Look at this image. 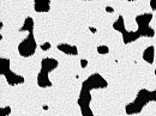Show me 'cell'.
<instances>
[{
	"mask_svg": "<svg viewBox=\"0 0 156 116\" xmlns=\"http://www.w3.org/2000/svg\"><path fill=\"white\" fill-rule=\"evenodd\" d=\"M88 63H89L88 60H85V59H82V60H80V67H82V68H85V67L88 66Z\"/></svg>",
	"mask_w": 156,
	"mask_h": 116,
	"instance_id": "23",
	"label": "cell"
},
{
	"mask_svg": "<svg viewBox=\"0 0 156 116\" xmlns=\"http://www.w3.org/2000/svg\"><path fill=\"white\" fill-rule=\"evenodd\" d=\"M49 48H51V43H49V42H44L43 44H41V49H42L43 52L49 50Z\"/></svg>",
	"mask_w": 156,
	"mask_h": 116,
	"instance_id": "22",
	"label": "cell"
},
{
	"mask_svg": "<svg viewBox=\"0 0 156 116\" xmlns=\"http://www.w3.org/2000/svg\"><path fill=\"white\" fill-rule=\"evenodd\" d=\"M34 10H35L36 12L46 13V12H49V10H51V5H49V2H46V1H39V2H35V5H34Z\"/></svg>",
	"mask_w": 156,
	"mask_h": 116,
	"instance_id": "12",
	"label": "cell"
},
{
	"mask_svg": "<svg viewBox=\"0 0 156 116\" xmlns=\"http://www.w3.org/2000/svg\"><path fill=\"white\" fill-rule=\"evenodd\" d=\"M127 1H135V0H127Z\"/></svg>",
	"mask_w": 156,
	"mask_h": 116,
	"instance_id": "32",
	"label": "cell"
},
{
	"mask_svg": "<svg viewBox=\"0 0 156 116\" xmlns=\"http://www.w3.org/2000/svg\"><path fill=\"white\" fill-rule=\"evenodd\" d=\"M58 66H59L58 60H55V59L53 58H44L42 59V61H41V70H43V71H46L48 73L52 72V71H54Z\"/></svg>",
	"mask_w": 156,
	"mask_h": 116,
	"instance_id": "3",
	"label": "cell"
},
{
	"mask_svg": "<svg viewBox=\"0 0 156 116\" xmlns=\"http://www.w3.org/2000/svg\"><path fill=\"white\" fill-rule=\"evenodd\" d=\"M58 50L64 53V54H67V55H71V49H72V46L67 44V43H60L58 44Z\"/></svg>",
	"mask_w": 156,
	"mask_h": 116,
	"instance_id": "16",
	"label": "cell"
},
{
	"mask_svg": "<svg viewBox=\"0 0 156 116\" xmlns=\"http://www.w3.org/2000/svg\"><path fill=\"white\" fill-rule=\"evenodd\" d=\"M37 85L40 87L44 89V87H51L52 86V81L48 77V72L41 70L37 74Z\"/></svg>",
	"mask_w": 156,
	"mask_h": 116,
	"instance_id": "6",
	"label": "cell"
},
{
	"mask_svg": "<svg viewBox=\"0 0 156 116\" xmlns=\"http://www.w3.org/2000/svg\"><path fill=\"white\" fill-rule=\"evenodd\" d=\"M43 1H46V2H49V1H51V0H43Z\"/></svg>",
	"mask_w": 156,
	"mask_h": 116,
	"instance_id": "30",
	"label": "cell"
},
{
	"mask_svg": "<svg viewBox=\"0 0 156 116\" xmlns=\"http://www.w3.org/2000/svg\"><path fill=\"white\" fill-rule=\"evenodd\" d=\"M89 29H90V31H91L93 34H95V32H96V29H95V28H93V26H91V28H89Z\"/></svg>",
	"mask_w": 156,
	"mask_h": 116,
	"instance_id": "28",
	"label": "cell"
},
{
	"mask_svg": "<svg viewBox=\"0 0 156 116\" xmlns=\"http://www.w3.org/2000/svg\"><path fill=\"white\" fill-rule=\"evenodd\" d=\"M121 35H122V42H124V44H130V43L135 42V41H137V39L140 37V34L138 31H127V30H125Z\"/></svg>",
	"mask_w": 156,
	"mask_h": 116,
	"instance_id": "7",
	"label": "cell"
},
{
	"mask_svg": "<svg viewBox=\"0 0 156 116\" xmlns=\"http://www.w3.org/2000/svg\"><path fill=\"white\" fill-rule=\"evenodd\" d=\"M11 111H12V110H11V107H9V105L5 107V108H1V114H2V115H5V116L10 115Z\"/></svg>",
	"mask_w": 156,
	"mask_h": 116,
	"instance_id": "20",
	"label": "cell"
},
{
	"mask_svg": "<svg viewBox=\"0 0 156 116\" xmlns=\"http://www.w3.org/2000/svg\"><path fill=\"white\" fill-rule=\"evenodd\" d=\"M80 113H82L83 116H94L93 110L90 109V104H89V105H83V107H80Z\"/></svg>",
	"mask_w": 156,
	"mask_h": 116,
	"instance_id": "18",
	"label": "cell"
},
{
	"mask_svg": "<svg viewBox=\"0 0 156 116\" xmlns=\"http://www.w3.org/2000/svg\"><path fill=\"white\" fill-rule=\"evenodd\" d=\"M36 48H37V43L35 41L34 34L29 32V35L25 37V39L22 41L18 44V53L23 58H29V56L35 54Z\"/></svg>",
	"mask_w": 156,
	"mask_h": 116,
	"instance_id": "1",
	"label": "cell"
},
{
	"mask_svg": "<svg viewBox=\"0 0 156 116\" xmlns=\"http://www.w3.org/2000/svg\"><path fill=\"white\" fill-rule=\"evenodd\" d=\"M35 2H39V1H43V0H34Z\"/></svg>",
	"mask_w": 156,
	"mask_h": 116,
	"instance_id": "29",
	"label": "cell"
},
{
	"mask_svg": "<svg viewBox=\"0 0 156 116\" xmlns=\"http://www.w3.org/2000/svg\"><path fill=\"white\" fill-rule=\"evenodd\" d=\"M98 53L101 55H106L109 53V48L107 46H98Z\"/></svg>",
	"mask_w": 156,
	"mask_h": 116,
	"instance_id": "19",
	"label": "cell"
},
{
	"mask_svg": "<svg viewBox=\"0 0 156 116\" xmlns=\"http://www.w3.org/2000/svg\"><path fill=\"white\" fill-rule=\"evenodd\" d=\"M151 19H153V13H142L136 17V23L138 26H144V25H149Z\"/></svg>",
	"mask_w": 156,
	"mask_h": 116,
	"instance_id": "9",
	"label": "cell"
},
{
	"mask_svg": "<svg viewBox=\"0 0 156 116\" xmlns=\"http://www.w3.org/2000/svg\"><path fill=\"white\" fill-rule=\"evenodd\" d=\"M5 79H6V81H7V84L9 85H18V84H23L25 80H24V78L22 77V76H18V74H16L13 71H9L5 76Z\"/></svg>",
	"mask_w": 156,
	"mask_h": 116,
	"instance_id": "5",
	"label": "cell"
},
{
	"mask_svg": "<svg viewBox=\"0 0 156 116\" xmlns=\"http://www.w3.org/2000/svg\"><path fill=\"white\" fill-rule=\"evenodd\" d=\"M34 30V19L31 17H27L24 20L23 26L20 29V31H28V32H33Z\"/></svg>",
	"mask_w": 156,
	"mask_h": 116,
	"instance_id": "14",
	"label": "cell"
},
{
	"mask_svg": "<svg viewBox=\"0 0 156 116\" xmlns=\"http://www.w3.org/2000/svg\"><path fill=\"white\" fill-rule=\"evenodd\" d=\"M71 55H78V48L76 46H72V49H71Z\"/></svg>",
	"mask_w": 156,
	"mask_h": 116,
	"instance_id": "24",
	"label": "cell"
},
{
	"mask_svg": "<svg viewBox=\"0 0 156 116\" xmlns=\"http://www.w3.org/2000/svg\"><path fill=\"white\" fill-rule=\"evenodd\" d=\"M143 60L147 61L148 63L153 65L154 63V60H155V48L153 46L148 47L144 52H143Z\"/></svg>",
	"mask_w": 156,
	"mask_h": 116,
	"instance_id": "10",
	"label": "cell"
},
{
	"mask_svg": "<svg viewBox=\"0 0 156 116\" xmlns=\"http://www.w3.org/2000/svg\"><path fill=\"white\" fill-rule=\"evenodd\" d=\"M150 7L151 10H156V0H150Z\"/></svg>",
	"mask_w": 156,
	"mask_h": 116,
	"instance_id": "25",
	"label": "cell"
},
{
	"mask_svg": "<svg viewBox=\"0 0 156 116\" xmlns=\"http://www.w3.org/2000/svg\"><path fill=\"white\" fill-rule=\"evenodd\" d=\"M106 12H108V13H114V9L111 7V6H107V7H106Z\"/></svg>",
	"mask_w": 156,
	"mask_h": 116,
	"instance_id": "26",
	"label": "cell"
},
{
	"mask_svg": "<svg viewBox=\"0 0 156 116\" xmlns=\"http://www.w3.org/2000/svg\"><path fill=\"white\" fill-rule=\"evenodd\" d=\"M136 101L137 103L142 104V105H145L148 104L149 102H151V91H148L147 89H142L138 91L136 97Z\"/></svg>",
	"mask_w": 156,
	"mask_h": 116,
	"instance_id": "4",
	"label": "cell"
},
{
	"mask_svg": "<svg viewBox=\"0 0 156 116\" xmlns=\"http://www.w3.org/2000/svg\"><path fill=\"white\" fill-rule=\"evenodd\" d=\"M90 104V102L89 101H85V99H83V98H78V105H79V108L80 107H83V105H89Z\"/></svg>",
	"mask_w": 156,
	"mask_h": 116,
	"instance_id": "21",
	"label": "cell"
},
{
	"mask_svg": "<svg viewBox=\"0 0 156 116\" xmlns=\"http://www.w3.org/2000/svg\"><path fill=\"white\" fill-rule=\"evenodd\" d=\"M84 1H91V0H84Z\"/></svg>",
	"mask_w": 156,
	"mask_h": 116,
	"instance_id": "31",
	"label": "cell"
},
{
	"mask_svg": "<svg viewBox=\"0 0 156 116\" xmlns=\"http://www.w3.org/2000/svg\"><path fill=\"white\" fill-rule=\"evenodd\" d=\"M11 61L6 58H1L0 59V74L1 76H5L11 68Z\"/></svg>",
	"mask_w": 156,
	"mask_h": 116,
	"instance_id": "13",
	"label": "cell"
},
{
	"mask_svg": "<svg viewBox=\"0 0 156 116\" xmlns=\"http://www.w3.org/2000/svg\"><path fill=\"white\" fill-rule=\"evenodd\" d=\"M137 31L140 34V37H154L155 36V30L149 26V25H144V26H138Z\"/></svg>",
	"mask_w": 156,
	"mask_h": 116,
	"instance_id": "11",
	"label": "cell"
},
{
	"mask_svg": "<svg viewBox=\"0 0 156 116\" xmlns=\"http://www.w3.org/2000/svg\"><path fill=\"white\" fill-rule=\"evenodd\" d=\"M143 108H144V105H142V104L137 103L136 101H133L132 103H129V104L125 107V113H126L127 115L139 114V113H142Z\"/></svg>",
	"mask_w": 156,
	"mask_h": 116,
	"instance_id": "8",
	"label": "cell"
},
{
	"mask_svg": "<svg viewBox=\"0 0 156 116\" xmlns=\"http://www.w3.org/2000/svg\"><path fill=\"white\" fill-rule=\"evenodd\" d=\"M79 97L83 98V99H85V101L91 102V94H90V90H88V89H83V87H82V89H80Z\"/></svg>",
	"mask_w": 156,
	"mask_h": 116,
	"instance_id": "17",
	"label": "cell"
},
{
	"mask_svg": "<svg viewBox=\"0 0 156 116\" xmlns=\"http://www.w3.org/2000/svg\"><path fill=\"white\" fill-rule=\"evenodd\" d=\"M151 102H156V90L151 91Z\"/></svg>",
	"mask_w": 156,
	"mask_h": 116,
	"instance_id": "27",
	"label": "cell"
},
{
	"mask_svg": "<svg viewBox=\"0 0 156 116\" xmlns=\"http://www.w3.org/2000/svg\"><path fill=\"white\" fill-rule=\"evenodd\" d=\"M155 76H156V70H155Z\"/></svg>",
	"mask_w": 156,
	"mask_h": 116,
	"instance_id": "33",
	"label": "cell"
},
{
	"mask_svg": "<svg viewBox=\"0 0 156 116\" xmlns=\"http://www.w3.org/2000/svg\"><path fill=\"white\" fill-rule=\"evenodd\" d=\"M113 29L119 31V32H121V34L126 30V28H125V22H124V17H122V16H119L118 19L113 23Z\"/></svg>",
	"mask_w": 156,
	"mask_h": 116,
	"instance_id": "15",
	"label": "cell"
},
{
	"mask_svg": "<svg viewBox=\"0 0 156 116\" xmlns=\"http://www.w3.org/2000/svg\"><path fill=\"white\" fill-rule=\"evenodd\" d=\"M108 86V83L105 78L98 73H94L87 80H84L82 83V87L83 89H88V90H94V89H106Z\"/></svg>",
	"mask_w": 156,
	"mask_h": 116,
	"instance_id": "2",
	"label": "cell"
}]
</instances>
